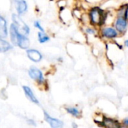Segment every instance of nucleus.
I'll return each instance as SVG.
<instances>
[{"instance_id": "10", "label": "nucleus", "mask_w": 128, "mask_h": 128, "mask_svg": "<svg viewBox=\"0 0 128 128\" xmlns=\"http://www.w3.org/2000/svg\"><path fill=\"white\" fill-rule=\"evenodd\" d=\"M14 3L19 14H22L27 10V4L25 0H14Z\"/></svg>"}, {"instance_id": "2", "label": "nucleus", "mask_w": 128, "mask_h": 128, "mask_svg": "<svg viewBox=\"0 0 128 128\" xmlns=\"http://www.w3.org/2000/svg\"><path fill=\"white\" fill-rule=\"evenodd\" d=\"M12 19L14 24L20 33L24 35H28L29 34V27L22 20V19L18 15L14 14L12 15Z\"/></svg>"}, {"instance_id": "4", "label": "nucleus", "mask_w": 128, "mask_h": 128, "mask_svg": "<svg viewBox=\"0 0 128 128\" xmlns=\"http://www.w3.org/2000/svg\"><path fill=\"white\" fill-rule=\"evenodd\" d=\"M28 75L32 80H34L38 82L44 83V79L42 72L36 68H31L30 70H28Z\"/></svg>"}, {"instance_id": "20", "label": "nucleus", "mask_w": 128, "mask_h": 128, "mask_svg": "<svg viewBox=\"0 0 128 128\" xmlns=\"http://www.w3.org/2000/svg\"><path fill=\"white\" fill-rule=\"evenodd\" d=\"M123 124L124 125V126H127V127H128V118H125L124 121H123Z\"/></svg>"}, {"instance_id": "6", "label": "nucleus", "mask_w": 128, "mask_h": 128, "mask_svg": "<svg viewBox=\"0 0 128 128\" xmlns=\"http://www.w3.org/2000/svg\"><path fill=\"white\" fill-rule=\"evenodd\" d=\"M101 33H102V35L104 38H109V39L115 38L118 34V32L117 31L116 28H114L112 27H109V26L104 27L101 30Z\"/></svg>"}, {"instance_id": "19", "label": "nucleus", "mask_w": 128, "mask_h": 128, "mask_svg": "<svg viewBox=\"0 0 128 128\" xmlns=\"http://www.w3.org/2000/svg\"><path fill=\"white\" fill-rule=\"evenodd\" d=\"M124 17L128 20V8H125V11H124Z\"/></svg>"}, {"instance_id": "15", "label": "nucleus", "mask_w": 128, "mask_h": 128, "mask_svg": "<svg viewBox=\"0 0 128 128\" xmlns=\"http://www.w3.org/2000/svg\"><path fill=\"white\" fill-rule=\"evenodd\" d=\"M66 110L68 113L74 116V117L81 116V112L75 107H68V108H66Z\"/></svg>"}, {"instance_id": "1", "label": "nucleus", "mask_w": 128, "mask_h": 128, "mask_svg": "<svg viewBox=\"0 0 128 128\" xmlns=\"http://www.w3.org/2000/svg\"><path fill=\"white\" fill-rule=\"evenodd\" d=\"M89 20L93 25H100L104 20L103 10L99 8H93L89 11Z\"/></svg>"}, {"instance_id": "5", "label": "nucleus", "mask_w": 128, "mask_h": 128, "mask_svg": "<svg viewBox=\"0 0 128 128\" xmlns=\"http://www.w3.org/2000/svg\"><path fill=\"white\" fill-rule=\"evenodd\" d=\"M44 118L46 120V122L51 126V128H62L63 126V122L57 118H54L52 117H51L47 112H44Z\"/></svg>"}, {"instance_id": "18", "label": "nucleus", "mask_w": 128, "mask_h": 128, "mask_svg": "<svg viewBox=\"0 0 128 128\" xmlns=\"http://www.w3.org/2000/svg\"><path fill=\"white\" fill-rule=\"evenodd\" d=\"M86 32H87L88 34H94V33H95V31H94V29L91 28H88L86 29Z\"/></svg>"}, {"instance_id": "3", "label": "nucleus", "mask_w": 128, "mask_h": 128, "mask_svg": "<svg viewBox=\"0 0 128 128\" xmlns=\"http://www.w3.org/2000/svg\"><path fill=\"white\" fill-rule=\"evenodd\" d=\"M128 25V20L124 17V16H118L115 22L116 28L120 33H124L127 31Z\"/></svg>"}, {"instance_id": "13", "label": "nucleus", "mask_w": 128, "mask_h": 128, "mask_svg": "<svg viewBox=\"0 0 128 128\" xmlns=\"http://www.w3.org/2000/svg\"><path fill=\"white\" fill-rule=\"evenodd\" d=\"M8 36L7 31V22L3 18V16L0 17V37L1 38H5Z\"/></svg>"}, {"instance_id": "8", "label": "nucleus", "mask_w": 128, "mask_h": 128, "mask_svg": "<svg viewBox=\"0 0 128 128\" xmlns=\"http://www.w3.org/2000/svg\"><path fill=\"white\" fill-rule=\"evenodd\" d=\"M27 56L33 62H39L41 59H42V55L40 54V52L36 50H28L26 51Z\"/></svg>"}, {"instance_id": "9", "label": "nucleus", "mask_w": 128, "mask_h": 128, "mask_svg": "<svg viewBox=\"0 0 128 128\" xmlns=\"http://www.w3.org/2000/svg\"><path fill=\"white\" fill-rule=\"evenodd\" d=\"M22 88H23V91H24V92H25L26 96L28 98V99L29 100H31V101H32V103H34V104H39L38 100L36 98V97L34 96V94L32 90L29 87H28V86H22Z\"/></svg>"}, {"instance_id": "12", "label": "nucleus", "mask_w": 128, "mask_h": 128, "mask_svg": "<svg viewBox=\"0 0 128 128\" xmlns=\"http://www.w3.org/2000/svg\"><path fill=\"white\" fill-rule=\"evenodd\" d=\"M102 124H103L102 125L104 127H106V128H118L121 127L120 124L118 122H116L112 118H104Z\"/></svg>"}, {"instance_id": "21", "label": "nucleus", "mask_w": 128, "mask_h": 128, "mask_svg": "<svg viewBox=\"0 0 128 128\" xmlns=\"http://www.w3.org/2000/svg\"><path fill=\"white\" fill-rule=\"evenodd\" d=\"M124 45L128 47V40H126L124 41Z\"/></svg>"}, {"instance_id": "14", "label": "nucleus", "mask_w": 128, "mask_h": 128, "mask_svg": "<svg viewBox=\"0 0 128 128\" xmlns=\"http://www.w3.org/2000/svg\"><path fill=\"white\" fill-rule=\"evenodd\" d=\"M11 48H12V46H10V44L8 41L3 40V38H1V40H0V49H1L2 52H6L9 50H10Z\"/></svg>"}, {"instance_id": "11", "label": "nucleus", "mask_w": 128, "mask_h": 128, "mask_svg": "<svg viewBox=\"0 0 128 128\" xmlns=\"http://www.w3.org/2000/svg\"><path fill=\"white\" fill-rule=\"evenodd\" d=\"M30 41L26 35L22 34L20 33L19 34V40H18V46L22 49H27L29 46Z\"/></svg>"}, {"instance_id": "17", "label": "nucleus", "mask_w": 128, "mask_h": 128, "mask_svg": "<svg viewBox=\"0 0 128 128\" xmlns=\"http://www.w3.org/2000/svg\"><path fill=\"white\" fill-rule=\"evenodd\" d=\"M34 27H35V28H38L40 31H41V32H44V28L41 26V25L40 24V22H39L38 21H35V22H34Z\"/></svg>"}, {"instance_id": "16", "label": "nucleus", "mask_w": 128, "mask_h": 128, "mask_svg": "<svg viewBox=\"0 0 128 128\" xmlns=\"http://www.w3.org/2000/svg\"><path fill=\"white\" fill-rule=\"evenodd\" d=\"M38 40L40 43L43 44L45 42H47L50 40V38L44 33V32H40L38 34Z\"/></svg>"}, {"instance_id": "7", "label": "nucleus", "mask_w": 128, "mask_h": 128, "mask_svg": "<svg viewBox=\"0 0 128 128\" xmlns=\"http://www.w3.org/2000/svg\"><path fill=\"white\" fill-rule=\"evenodd\" d=\"M10 40L12 44L15 46H18V40H19V34L20 32L16 28L14 22L10 25Z\"/></svg>"}]
</instances>
